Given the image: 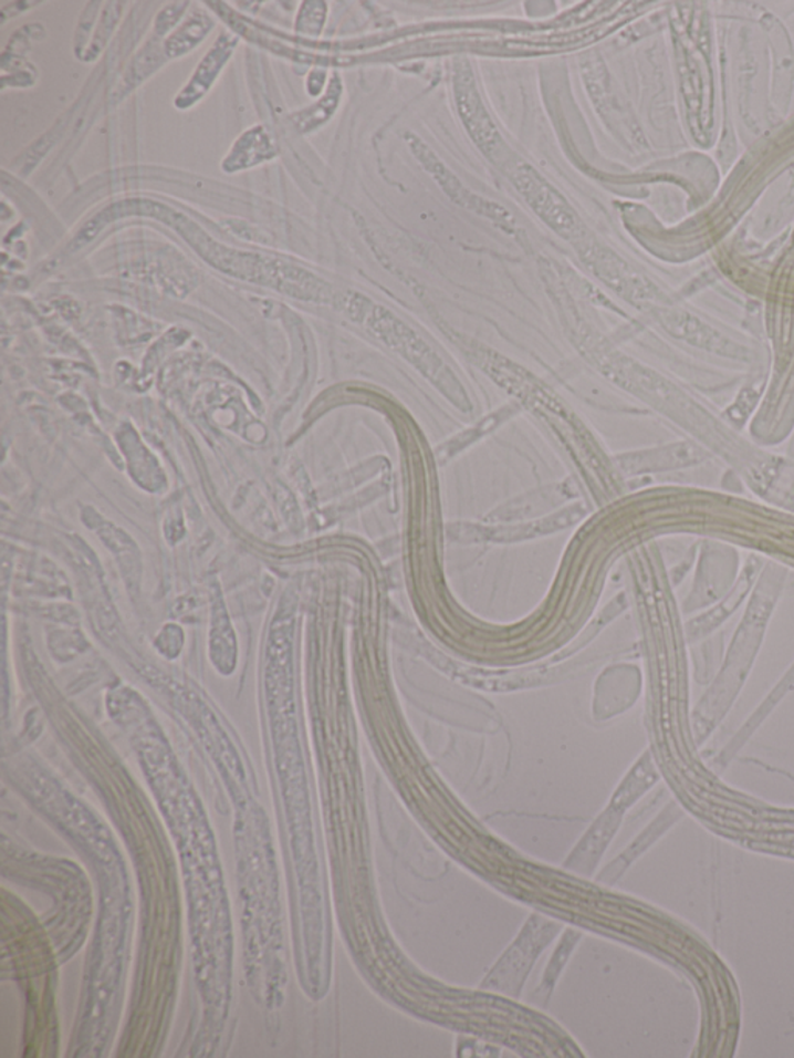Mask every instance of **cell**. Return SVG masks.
<instances>
[{
	"mask_svg": "<svg viewBox=\"0 0 794 1058\" xmlns=\"http://www.w3.org/2000/svg\"><path fill=\"white\" fill-rule=\"evenodd\" d=\"M781 582H784L781 571L770 573V570H766L763 573L761 585L755 590L753 601L748 605L746 613L735 631L730 651L709 694L735 695L742 687L753 667L755 655L761 649L766 624L776 605Z\"/></svg>",
	"mask_w": 794,
	"mask_h": 1058,
	"instance_id": "6da1fadb",
	"label": "cell"
},
{
	"mask_svg": "<svg viewBox=\"0 0 794 1058\" xmlns=\"http://www.w3.org/2000/svg\"><path fill=\"white\" fill-rule=\"evenodd\" d=\"M550 937L551 926H543V929L534 926L533 929L531 924L526 925V929L520 934L519 941L514 942V945L508 950L506 955L501 956L497 967L489 973L483 986L485 984L491 986L492 984V987L514 994V987L516 990L522 987L526 973H530L539 953H542V950L549 945Z\"/></svg>",
	"mask_w": 794,
	"mask_h": 1058,
	"instance_id": "7a4b0ae2",
	"label": "cell"
},
{
	"mask_svg": "<svg viewBox=\"0 0 794 1058\" xmlns=\"http://www.w3.org/2000/svg\"><path fill=\"white\" fill-rule=\"evenodd\" d=\"M239 37L234 32L221 33L215 41L213 48L208 50L206 56L192 72L191 79L185 84L182 91L176 96L175 106L179 111L191 110L208 94L216 80L219 79L223 68L229 63L231 55L237 50Z\"/></svg>",
	"mask_w": 794,
	"mask_h": 1058,
	"instance_id": "3957f363",
	"label": "cell"
},
{
	"mask_svg": "<svg viewBox=\"0 0 794 1058\" xmlns=\"http://www.w3.org/2000/svg\"><path fill=\"white\" fill-rule=\"evenodd\" d=\"M102 7V2L88 3L81 14L75 32V53L81 61H94L102 55L118 25L125 3L109 2L104 9Z\"/></svg>",
	"mask_w": 794,
	"mask_h": 1058,
	"instance_id": "277c9868",
	"label": "cell"
},
{
	"mask_svg": "<svg viewBox=\"0 0 794 1058\" xmlns=\"http://www.w3.org/2000/svg\"><path fill=\"white\" fill-rule=\"evenodd\" d=\"M276 157L275 143L262 126L244 131L222 160V172L233 174L268 164Z\"/></svg>",
	"mask_w": 794,
	"mask_h": 1058,
	"instance_id": "5b68a950",
	"label": "cell"
},
{
	"mask_svg": "<svg viewBox=\"0 0 794 1058\" xmlns=\"http://www.w3.org/2000/svg\"><path fill=\"white\" fill-rule=\"evenodd\" d=\"M613 820H615L613 815L605 812L593 822L592 828L585 832V836L581 838L579 843L566 859V869L584 877L592 875L595 872L600 855H603L608 841H610Z\"/></svg>",
	"mask_w": 794,
	"mask_h": 1058,
	"instance_id": "8992f818",
	"label": "cell"
},
{
	"mask_svg": "<svg viewBox=\"0 0 794 1058\" xmlns=\"http://www.w3.org/2000/svg\"><path fill=\"white\" fill-rule=\"evenodd\" d=\"M754 577L755 569H746L743 571L742 578H740L738 585L734 587L730 597L724 598L717 608L708 610L703 615L689 621L688 639L691 643L707 639L708 635H711L717 627H720V625L739 609V605L745 600L746 594L750 593L751 587H753Z\"/></svg>",
	"mask_w": 794,
	"mask_h": 1058,
	"instance_id": "52a82bcc",
	"label": "cell"
},
{
	"mask_svg": "<svg viewBox=\"0 0 794 1058\" xmlns=\"http://www.w3.org/2000/svg\"><path fill=\"white\" fill-rule=\"evenodd\" d=\"M215 19L206 10H195L180 22L179 27L164 41L165 55L168 60H176L191 53L206 41L215 29Z\"/></svg>",
	"mask_w": 794,
	"mask_h": 1058,
	"instance_id": "ba28073f",
	"label": "cell"
},
{
	"mask_svg": "<svg viewBox=\"0 0 794 1058\" xmlns=\"http://www.w3.org/2000/svg\"><path fill=\"white\" fill-rule=\"evenodd\" d=\"M161 45L164 44H160L159 38H156V41L149 40L148 44H145V48L138 52V55L134 56V60L130 61L127 72L123 75L122 84H119V91L115 95L123 98V96H126L129 92H133L134 89L140 86L148 76H152L157 69L164 65L161 58H167V55H165V50Z\"/></svg>",
	"mask_w": 794,
	"mask_h": 1058,
	"instance_id": "9c48e42d",
	"label": "cell"
},
{
	"mask_svg": "<svg viewBox=\"0 0 794 1058\" xmlns=\"http://www.w3.org/2000/svg\"><path fill=\"white\" fill-rule=\"evenodd\" d=\"M338 96H341V86H338V80L334 79L331 81V86L327 89L325 98L320 100L314 106L295 112V114L292 115V123H294L296 129L303 134L311 133L315 127L326 122V120L331 117V114H333L335 106H337Z\"/></svg>",
	"mask_w": 794,
	"mask_h": 1058,
	"instance_id": "30bf717a",
	"label": "cell"
},
{
	"mask_svg": "<svg viewBox=\"0 0 794 1058\" xmlns=\"http://www.w3.org/2000/svg\"><path fill=\"white\" fill-rule=\"evenodd\" d=\"M577 937H579V934L574 932L566 933L564 940L558 944L556 952H554L553 957H551L545 975H543L541 987H539L541 994L546 992V999H549L551 992H553L554 986H556L557 979L561 978V973L564 971L566 961L570 960L577 941H579Z\"/></svg>",
	"mask_w": 794,
	"mask_h": 1058,
	"instance_id": "8fae6325",
	"label": "cell"
},
{
	"mask_svg": "<svg viewBox=\"0 0 794 1058\" xmlns=\"http://www.w3.org/2000/svg\"><path fill=\"white\" fill-rule=\"evenodd\" d=\"M188 7H190L188 2H177L165 7V9L157 14L156 21H154V37L159 38V40H167L169 34L175 32L176 27H179L180 22H182L184 14L187 13Z\"/></svg>",
	"mask_w": 794,
	"mask_h": 1058,
	"instance_id": "7c38bea8",
	"label": "cell"
},
{
	"mask_svg": "<svg viewBox=\"0 0 794 1058\" xmlns=\"http://www.w3.org/2000/svg\"><path fill=\"white\" fill-rule=\"evenodd\" d=\"M326 3L306 2L303 3L299 17H296V34H318L325 24Z\"/></svg>",
	"mask_w": 794,
	"mask_h": 1058,
	"instance_id": "4fadbf2b",
	"label": "cell"
},
{
	"mask_svg": "<svg viewBox=\"0 0 794 1058\" xmlns=\"http://www.w3.org/2000/svg\"><path fill=\"white\" fill-rule=\"evenodd\" d=\"M323 84H325V72L314 71L310 73L306 81L307 94L312 96L320 95Z\"/></svg>",
	"mask_w": 794,
	"mask_h": 1058,
	"instance_id": "5bb4252c",
	"label": "cell"
}]
</instances>
